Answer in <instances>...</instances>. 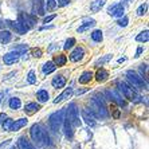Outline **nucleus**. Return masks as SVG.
<instances>
[{
	"label": "nucleus",
	"mask_w": 149,
	"mask_h": 149,
	"mask_svg": "<svg viewBox=\"0 0 149 149\" xmlns=\"http://www.w3.org/2000/svg\"><path fill=\"white\" fill-rule=\"evenodd\" d=\"M126 78L130 83H132V87H136V89H146V81H144L141 75L133 71V70H129L126 71Z\"/></svg>",
	"instance_id": "5"
},
{
	"label": "nucleus",
	"mask_w": 149,
	"mask_h": 149,
	"mask_svg": "<svg viewBox=\"0 0 149 149\" xmlns=\"http://www.w3.org/2000/svg\"><path fill=\"white\" fill-rule=\"evenodd\" d=\"M65 117H66V108L61 109V110L55 111V113H52V114L50 116L49 122H50V126H51V129L54 132H58L59 130V128H61L63 124Z\"/></svg>",
	"instance_id": "3"
},
{
	"label": "nucleus",
	"mask_w": 149,
	"mask_h": 149,
	"mask_svg": "<svg viewBox=\"0 0 149 149\" xmlns=\"http://www.w3.org/2000/svg\"><path fill=\"white\" fill-rule=\"evenodd\" d=\"M27 82H28V83H31V85H32V83L36 82V74H35L34 70H30V71H28Z\"/></svg>",
	"instance_id": "35"
},
{
	"label": "nucleus",
	"mask_w": 149,
	"mask_h": 149,
	"mask_svg": "<svg viewBox=\"0 0 149 149\" xmlns=\"http://www.w3.org/2000/svg\"><path fill=\"white\" fill-rule=\"evenodd\" d=\"M94 26H95V20L90 19V20L83 22L82 24L78 27V30H77V31H78V32H85V31H87V30H90L91 27H94Z\"/></svg>",
	"instance_id": "23"
},
{
	"label": "nucleus",
	"mask_w": 149,
	"mask_h": 149,
	"mask_svg": "<svg viewBox=\"0 0 149 149\" xmlns=\"http://www.w3.org/2000/svg\"><path fill=\"white\" fill-rule=\"evenodd\" d=\"M82 120H85V122L90 126L95 125V118H94L93 111L89 110V109H82Z\"/></svg>",
	"instance_id": "13"
},
{
	"label": "nucleus",
	"mask_w": 149,
	"mask_h": 149,
	"mask_svg": "<svg viewBox=\"0 0 149 149\" xmlns=\"http://www.w3.org/2000/svg\"><path fill=\"white\" fill-rule=\"evenodd\" d=\"M11 149H16V148H15V146H12V148H11Z\"/></svg>",
	"instance_id": "48"
},
{
	"label": "nucleus",
	"mask_w": 149,
	"mask_h": 149,
	"mask_svg": "<svg viewBox=\"0 0 149 149\" xmlns=\"http://www.w3.org/2000/svg\"><path fill=\"white\" fill-rule=\"evenodd\" d=\"M118 86H120V91H121V93L125 95V98H128V100H130V101H137L140 98L139 94L136 93L134 87L129 86L128 83L120 82V83H118Z\"/></svg>",
	"instance_id": "6"
},
{
	"label": "nucleus",
	"mask_w": 149,
	"mask_h": 149,
	"mask_svg": "<svg viewBox=\"0 0 149 149\" xmlns=\"http://www.w3.org/2000/svg\"><path fill=\"white\" fill-rule=\"evenodd\" d=\"M94 78V74L91 71H85V73L81 74V77L78 78V82L82 83V85H86V83H90V81Z\"/></svg>",
	"instance_id": "21"
},
{
	"label": "nucleus",
	"mask_w": 149,
	"mask_h": 149,
	"mask_svg": "<svg viewBox=\"0 0 149 149\" xmlns=\"http://www.w3.org/2000/svg\"><path fill=\"white\" fill-rule=\"evenodd\" d=\"M124 12H125V8H124V4L122 3H114L108 8V14L114 17L124 16Z\"/></svg>",
	"instance_id": "7"
},
{
	"label": "nucleus",
	"mask_w": 149,
	"mask_h": 149,
	"mask_svg": "<svg viewBox=\"0 0 149 149\" xmlns=\"http://www.w3.org/2000/svg\"><path fill=\"white\" fill-rule=\"evenodd\" d=\"M89 105H90V110L93 111L94 116L97 117H101V118H108V110H106V106L104 104V100H101L98 97H94L89 101Z\"/></svg>",
	"instance_id": "2"
},
{
	"label": "nucleus",
	"mask_w": 149,
	"mask_h": 149,
	"mask_svg": "<svg viewBox=\"0 0 149 149\" xmlns=\"http://www.w3.org/2000/svg\"><path fill=\"white\" fill-rule=\"evenodd\" d=\"M20 58V52H17L16 50H12V51L7 52L6 55H3V62L6 65H14L15 62H17Z\"/></svg>",
	"instance_id": "9"
},
{
	"label": "nucleus",
	"mask_w": 149,
	"mask_h": 149,
	"mask_svg": "<svg viewBox=\"0 0 149 149\" xmlns=\"http://www.w3.org/2000/svg\"><path fill=\"white\" fill-rule=\"evenodd\" d=\"M125 59H126V58H120V59H118V63H122Z\"/></svg>",
	"instance_id": "46"
},
{
	"label": "nucleus",
	"mask_w": 149,
	"mask_h": 149,
	"mask_svg": "<svg viewBox=\"0 0 149 149\" xmlns=\"http://www.w3.org/2000/svg\"><path fill=\"white\" fill-rule=\"evenodd\" d=\"M17 146H19V149H35L31 141H28V139L24 136H22L20 139L17 140Z\"/></svg>",
	"instance_id": "17"
},
{
	"label": "nucleus",
	"mask_w": 149,
	"mask_h": 149,
	"mask_svg": "<svg viewBox=\"0 0 149 149\" xmlns=\"http://www.w3.org/2000/svg\"><path fill=\"white\" fill-rule=\"evenodd\" d=\"M69 3H70V0H56V4H58L59 7H66Z\"/></svg>",
	"instance_id": "41"
},
{
	"label": "nucleus",
	"mask_w": 149,
	"mask_h": 149,
	"mask_svg": "<svg viewBox=\"0 0 149 149\" xmlns=\"http://www.w3.org/2000/svg\"><path fill=\"white\" fill-rule=\"evenodd\" d=\"M132 1H133V0H122V3H124V4H130Z\"/></svg>",
	"instance_id": "45"
},
{
	"label": "nucleus",
	"mask_w": 149,
	"mask_h": 149,
	"mask_svg": "<svg viewBox=\"0 0 149 149\" xmlns=\"http://www.w3.org/2000/svg\"><path fill=\"white\" fill-rule=\"evenodd\" d=\"M52 62L55 63L56 67H63L67 62V58H66V55H63V54H58V55H55V58H54Z\"/></svg>",
	"instance_id": "26"
},
{
	"label": "nucleus",
	"mask_w": 149,
	"mask_h": 149,
	"mask_svg": "<svg viewBox=\"0 0 149 149\" xmlns=\"http://www.w3.org/2000/svg\"><path fill=\"white\" fill-rule=\"evenodd\" d=\"M113 58V55L111 54H106V55H104V56H101L100 59H97V62H95V66L97 67H101V66H104L105 63H108L110 59Z\"/></svg>",
	"instance_id": "31"
},
{
	"label": "nucleus",
	"mask_w": 149,
	"mask_h": 149,
	"mask_svg": "<svg viewBox=\"0 0 149 149\" xmlns=\"http://www.w3.org/2000/svg\"><path fill=\"white\" fill-rule=\"evenodd\" d=\"M55 70H56V66L52 61H47V62H45L43 63V66H42V71H43L45 75H49V74L54 73Z\"/></svg>",
	"instance_id": "16"
},
{
	"label": "nucleus",
	"mask_w": 149,
	"mask_h": 149,
	"mask_svg": "<svg viewBox=\"0 0 149 149\" xmlns=\"http://www.w3.org/2000/svg\"><path fill=\"white\" fill-rule=\"evenodd\" d=\"M0 102H1V101H0Z\"/></svg>",
	"instance_id": "49"
},
{
	"label": "nucleus",
	"mask_w": 149,
	"mask_h": 149,
	"mask_svg": "<svg viewBox=\"0 0 149 149\" xmlns=\"http://www.w3.org/2000/svg\"><path fill=\"white\" fill-rule=\"evenodd\" d=\"M95 79L98 81V82H104V81L108 79V77H109V73H108V70H105V69H100L95 73Z\"/></svg>",
	"instance_id": "28"
},
{
	"label": "nucleus",
	"mask_w": 149,
	"mask_h": 149,
	"mask_svg": "<svg viewBox=\"0 0 149 149\" xmlns=\"http://www.w3.org/2000/svg\"><path fill=\"white\" fill-rule=\"evenodd\" d=\"M19 23H22V24L24 26V27H27L28 30L30 28H32L35 26V17H32L31 15L26 14V12H23V14L19 15Z\"/></svg>",
	"instance_id": "8"
},
{
	"label": "nucleus",
	"mask_w": 149,
	"mask_h": 149,
	"mask_svg": "<svg viewBox=\"0 0 149 149\" xmlns=\"http://www.w3.org/2000/svg\"><path fill=\"white\" fill-rule=\"evenodd\" d=\"M36 98H38V101L40 102V104H45V102H47L50 98V94L47 90H45V89H42V90H39L38 93H36Z\"/></svg>",
	"instance_id": "25"
},
{
	"label": "nucleus",
	"mask_w": 149,
	"mask_h": 149,
	"mask_svg": "<svg viewBox=\"0 0 149 149\" xmlns=\"http://www.w3.org/2000/svg\"><path fill=\"white\" fill-rule=\"evenodd\" d=\"M32 56H35V58H40L42 56V50L40 49H34L32 50Z\"/></svg>",
	"instance_id": "40"
},
{
	"label": "nucleus",
	"mask_w": 149,
	"mask_h": 149,
	"mask_svg": "<svg viewBox=\"0 0 149 149\" xmlns=\"http://www.w3.org/2000/svg\"><path fill=\"white\" fill-rule=\"evenodd\" d=\"M83 56H85V49L81 47V46H78V47H75V49L71 51V54H70V61H71V62H79Z\"/></svg>",
	"instance_id": "10"
},
{
	"label": "nucleus",
	"mask_w": 149,
	"mask_h": 149,
	"mask_svg": "<svg viewBox=\"0 0 149 149\" xmlns=\"http://www.w3.org/2000/svg\"><path fill=\"white\" fill-rule=\"evenodd\" d=\"M75 39L74 38H69L66 42H65V46H63V49L65 50H69V49H73L74 45H75Z\"/></svg>",
	"instance_id": "36"
},
{
	"label": "nucleus",
	"mask_w": 149,
	"mask_h": 149,
	"mask_svg": "<svg viewBox=\"0 0 149 149\" xmlns=\"http://www.w3.org/2000/svg\"><path fill=\"white\" fill-rule=\"evenodd\" d=\"M129 23V17L128 16H121L120 19L117 20V24L120 26V27H126Z\"/></svg>",
	"instance_id": "37"
},
{
	"label": "nucleus",
	"mask_w": 149,
	"mask_h": 149,
	"mask_svg": "<svg viewBox=\"0 0 149 149\" xmlns=\"http://www.w3.org/2000/svg\"><path fill=\"white\" fill-rule=\"evenodd\" d=\"M146 11H148V4L144 3L137 8V15H139V16H144V15L146 14Z\"/></svg>",
	"instance_id": "34"
},
{
	"label": "nucleus",
	"mask_w": 149,
	"mask_h": 149,
	"mask_svg": "<svg viewBox=\"0 0 149 149\" xmlns=\"http://www.w3.org/2000/svg\"><path fill=\"white\" fill-rule=\"evenodd\" d=\"M56 6V0H47V10H54Z\"/></svg>",
	"instance_id": "38"
},
{
	"label": "nucleus",
	"mask_w": 149,
	"mask_h": 149,
	"mask_svg": "<svg viewBox=\"0 0 149 149\" xmlns=\"http://www.w3.org/2000/svg\"><path fill=\"white\" fill-rule=\"evenodd\" d=\"M63 128H65V134H66V137L71 139V137L74 136L73 125H71V122L67 120V117H65V120H63Z\"/></svg>",
	"instance_id": "20"
},
{
	"label": "nucleus",
	"mask_w": 149,
	"mask_h": 149,
	"mask_svg": "<svg viewBox=\"0 0 149 149\" xmlns=\"http://www.w3.org/2000/svg\"><path fill=\"white\" fill-rule=\"evenodd\" d=\"M91 39H93L94 42H102V39H104L102 31H101V30H94V31L91 32Z\"/></svg>",
	"instance_id": "32"
},
{
	"label": "nucleus",
	"mask_w": 149,
	"mask_h": 149,
	"mask_svg": "<svg viewBox=\"0 0 149 149\" xmlns=\"http://www.w3.org/2000/svg\"><path fill=\"white\" fill-rule=\"evenodd\" d=\"M55 17H56L55 14H54V15H50V16H46L45 19H43V23H45V24H47V23H50L51 20H54Z\"/></svg>",
	"instance_id": "39"
},
{
	"label": "nucleus",
	"mask_w": 149,
	"mask_h": 149,
	"mask_svg": "<svg viewBox=\"0 0 149 149\" xmlns=\"http://www.w3.org/2000/svg\"><path fill=\"white\" fill-rule=\"evenodd\" d=\"M66 117H67V120L71 122V125H73V126H75V128H78V126L81 125L79 110H78L77 104H74V102L69 104V106L66 108Z\"/></svg>",
	"instance_id": "4"
},
{
	"label": "nucleus",
	"mask_w": 149,
	"mask_h": 149,
	"mask_svg": "<svg viewBox=\"0 0 149 149\" xmlns=\"http://www.w3.org/2000/svg\"><path fill=\"white\" fill-rule=\"evenodd\" d=\"M51 85L54 89H62V87L66 86V78L63 75H56L52 78Z\"/></svg>",
	"instance_id": "15"
},
{
	"label": "nucleus",
	"mask_w": 149,
	"mask_h": 149,
	"mask_svg": "<svg viewBox=\"0 0 149 149\" xmlns=\"http://www.w3.org/2000/svg\"><path fill=\"white\" fill-rule=\"evenodd\" d=\"M6 118H7V114H6V113H1V114H0V124H1Z\"/></svg>",
	"instance_id": "43"
},
{
	"label": "nucleus",
	"mask_w": 149,
	"mask_h": 149,
	"mask_svg": "<svg viewBox=\"0 0 149 149\" xmlns=\"http://www.w3.org/2000/svg\"><path fill=\"white\" fill-rule=\"evenodd\" d=\"M8 105H10V109H12V110H17V109H20V106H22V101H20V98L12 97V98H10Z\"/></svg>",
	"instance_id": "29"
},
{
	"label": "nucleus",
	"mask_w": 149,
	"mask_h": 149,
	"mask_svg": "<svg viewBox=\"0 0 149 149\" xmlns=\"http://www.w3.org/2000/svg\"><path fill=\"white\" fill-rule=\"evenodd\" d=\"M12 122H14V120H12V118H7V120H4V121L1 122L3 130H6V132H10V130H11V126H12Z\"/></svg>",
	"instance_id": "33"
},
{
	"label": "nucleus",
	"mask_w": 149,
	"mask_h": 149,
	"mask_svg": "<svg viewBox=\"0 0 149 149\" xmlns=\"http://www.w3.org/2000/svg\"><path fill=\"white\" fill-rule=\"evenodd\" d=\"M11 38H12V34H11L10 31H6V30L0 31V43H1V45H7V43H10Z\"/></svg>",
	"instance_id": "27"
},
{
	"label": "nucleus",
	"mask_w": 149,
	"mask_h": 149,
	"mask_svg": "<svg viewBox=\"0 0 149 149\" xmlns=\"http://www.w3.org/2000/svg\"><path fill=\"white\" fill-rule=\"evenodd\" d=\"M105 3H106V0H94L93 3L90 4V11L95 14V12L101 11V8L105 6Z\"/></svg>",
	"instance_id": "24"
},
{
	"label": "nucleus",
	"mask_w": 149,
	"mask_h": 149,
	"mask_svg": "<svg viewBox=\"0 0 149 149\" xmlns=\"http://www.w3.org/2000/svg\"><path fill=\"white\" fill-rule=\"evenodd\" d=\"M4 27V23H3V20L0 19V28H3Z\"/></svg>",
	"instance_id": "47"
},
{
	"label": "nucleus",
	"mask_w": 149,
	"mask_h": 149,
	"mask_svg": "<svg viewBox=\"0 0 149 149\" xmlns=\"http://www.w3.org/2000/svg\"><path fill=\"white\" fill-rule=\"evenodd\" d=\"M106 94L109 95V98H110L111 101H114V102H117L120 106H126V102H125L124 100L121 98V95L117 93L116 90H106Z\"/></svg>",
	"instance_id": "14"
},
{
	"label": "nucleus",
	"mask_w": 149,
	"mask_h": 149,
	"mask_svg": "<svg viewBox=\"0 0 149 149\" xmlns=\"http://www.w3.org/2000/svg\"><path fill=\"white\" fill-rule=\"evenodd\" d=\"M148 39H149V31L148 30H144V31H141L137 36H136V40L141 42V43H146Z\"/></svg>",
	"instance_id": "30"
},
{
	"label": "nucleus",
	"mask_w": 149,
	"mask_h": 149,
	"mask_svg": "<svg viewBox=\"0 0 149 149\" xmlns=\"http://www.w3.org/2000/svg\"><path fill=\"white\" fill-rule=\"evenodd\" d=\"M27 124H28V120H27V118H19V120H15V121L12 122L11 130H12V132H16V130L22 129L23 126H26Z\"/></svg>",
	"instance_id": "18"
},
{
	"label": "nucleus",
	"mask_w": 149,
	"mask_h": 149,
	"mask_svg": "<svg viewBox=\"0 0 149 149\" xmlns=\"http://www.w3.org/2000/svg\"><path fill=\"white\" fill-rule=\"evenodd\" d=\"M39 109H40V106H39V104H36V102H28V104L24 105V111L27 114H34Z\"/></svg>",
	"instance_id": "19"
},
{
	"label": "nucleus",
	"mask_w": 149,
	"mask_h": 149,
	"mask_svg": "<svg viewBox=\"0 0 149 149\" xmlns=\"http://www.w3.org/2000/svg\"><path fill=\"white\" fill-rule=\"evenodd\" d=\"M34 14L43 16L46 14V7H45V0H34V7H32Z\"/></svg>",
	"instance_id": "12"
},
{
	"label": "nucleus",
	"mask_w": 149,
	"mask_h": 149,
	"mask_svg": "<svg viewBox=\"0 0 149 149\" xmlns=\"http://www.w3.org/2000/svg\"><path fill=\"white\" fill-rule=\"evenodd\" d=\"M113 117H114L116 120H118V118H120V110H116L114 113H113Z\"/></svg>",
	"instance_id": "44"
},
{
	"label": "nucleus",
	"mask_w": 149,
	"mask_h": 149,
	"mask_svg": "<svg viewBox=\"0 0 149 149\" xmlns=\"http://www.w3.org/2000/svg\"><path fill=\"white\" fill-rule=\"evenodd\" d=\"M30 134H31L32 141L39 146H50L51 145V140H50L49 133L46 132V129L40 124H34L30 129Z\"/></svg>",
	"instance_id": "1"
},
{
	"label": "nucleus",
	"mask_w": 149,
	"mask_h": 149,
	"mask_svg": "<svg viewBox=\"0 0 149 149\" xmlns=\"http://www.w3.org/2000/svg\"><path fill=\"white\" fill-rule=\"evenodd\" d=\"M142 51H144V49H142V47H139V49H137V52H136V55H134L136 58H139V56L142 54Z\"/></svg>",
	"instance_id": "42"
},
{
	"label": "nucleus",
	"mask_w": 149,
	"mask_h": 149,
	"mask_svg": "<svg viewBox=\"0 0 149 149\" xmlns=\"http://www.w3.org/2000/svg\"><path fill=\"white\" fill-rule=\"evenodd\" d=\"M71 94H73V87L71 86H69L66 89V90L63 91L62 94H61V95H58V97L55 98V100H54V104H58V102H62L63 100H66V98H69L70 95H71Z\"/></svg>",
	"instance_id": "22"
},
{
	"label": "nucleus",
	"mask_w": 149,
	"mask_h": 149,
	"mask_svg": "<svg viewBox=\"0 0 149 149\" xmlns=\"http://www.w3.org/2000/svg\"><path fill=\"white\" fill-rule=\"evenodd\" d=\"M7 24L10 26L12 30H14L16 34L19 35H24L26 32L28 31V28L24 27V26L22 24V23H19V22H11V20H7Z\"/></svg>",
	"instance_id": "11"
}]
</instances>
